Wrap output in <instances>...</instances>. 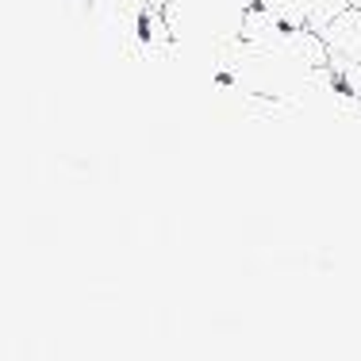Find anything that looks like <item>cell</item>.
Instances as JSON below:
<instances>
[{
    "instance_id": "2",
    "label": "cell",
    "mask_w": 361,
    "mask_h": 361,
    "mask_svg": "<svg viewBox=\"0 0 361 361\" xmlns=\"http://www.w3.org/2000/svg\"><path fill=\"white\" fill-rule=\"evenodd\" d=\"M257 8H265L269 16H277L281 23L288 27H307V31H319L326 20L342 12L350 0H254Z\"/></svg>"
},
{
    "instance_id": "3",
    "label": "cell",
    "mask_w": 361,
    "mask_h": 361,
    "mask_svg": "<svg viewBox=\"0 0 361 361\" xmlns=\"http://www.w3.org/2000/svg\"><path fill=\"white\" fill-rule=\"evenodd\" d=\"M331 73H334V81H338L346 92L361 97V62H354V66H338V70H331Z\"/></svg>"
},
{
    "instance_id": "4",
    "label": "cell",
    "mask_w": 361,
    "mask_h": 361,
    "mask_svg": "<svg viewBox=\"0 0 361 361\" xmlns=\"http://www.w3.org/2000/svg\"><path fill=\"white\" fill-rule=\"evenodd\" d=\"M350 4H361V0H350Z\"/></svg>"
},
{
    "instance_id": "1",
    "label": "cell",
    "mask_w": 361,
    "mask_h": 361,
    "mask_svg": "<svg viewBox=\"0 0 361 361\" xmlns=\"http://www.w3.org/2000/svg\"><path fill=\"white\" fill-rule=\"evenodd\" d=\"M319 39L326 47V66H354L361 62V4H346L334 20L319 27Z\"/></svg>"
}]
</instances>
